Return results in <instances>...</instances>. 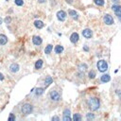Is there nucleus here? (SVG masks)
I'll return each mask as SVG.
<instances>
[{
	"mask_svg": "<svg viewBox=\"0 0 121 121\" xmlns=\"http://www.w3.org/2000/svg\"><path fill=\"white\" fill-rule=\"evenodd\" d=\"M82 35H83V37H84V38L90 39V38L92 37V35H93V32H92V30H91V29H89V28H85L84 30H82Z\"/></svg>",
	"mask_w": 121,
	"mask_h": 121,
	"instance_id": "1a4fd4ad",
	"label": "nucleus"
},
{
	"mask_svg": "<svg viewBox=\"0 0 121 121\" xmlns=\"http://www.w3.org/2000/svg\"><path fill=\"white\" fill-rule=\"evenodd\" d=\"M18 70H19V65H18L17 64H12V65H11V66H10V71H11L12 73H16V72H18Z\"/></svg>",
	"mask_w": 121,
	"mask_h": 121,
	"instance_id": "f8f14e48",
	"label": "nucleus"
},
{
	"mask_svg": "<svg viewBox=\"0 0 121 121\" xmlns=\"http://www.w3.org/2000/svg\"><path fill=\"white\" fill-rule=\"evenodd\" d=\"M73 120L74 121H81V115L80 113H75L73 116Z\"/></svg>",
	"mask_w": 121,
	"mask_h": 121,
	"instance_id": "5701e85b",
	"label": "nucleus"
},
{
	"mask_svg": "<svg viewBox=\"0 0 121 121\" xmlns=\"http://www.w3.org/2000/svg\"><path fill=\"white\" fill-rule=\"evenodd\" d=\"M68 13H69V15H70V16H71L73 19H75V20H77V19L79 18V16H78V13L76 12V11H73V10H69Z\"/></svg>",
	"mask_w": 121,
	"mask_h": 121,
	"instance_id": "2eb2a0df",
	"label": "nucleus"
},
{
	"mask_svg": "<svg viewBox=\"0 0 121 121\" xmlns=\"http://www.w3.org/2000/svg\"><path fill=\"white\" fill-rule=\"evenodd\" d=\"M112 1H113V2H114V3H117V2L119 1V0H112Z\"/></svg>",
	"mask_w": 121,
	"mask_h": 121,
	"instance_id": "72a5a7b5",
	"label": "nucleus"
},
{
	"mask_svg": "<svg viewBox=\"0 0 121 121\" xmlns=\"http://www.w3.org/2000/svg\"><path fill=\"white\" fill-rule=\"evenodd\" d=\"M88 105H89V108L92 111H97L99 108V106H100L99 99L97 98V97H91L88 100Z\"/></svg>",
	"mask_w": 121,
	"mask_h": 121,
	"instance_id": "f257e3e1",
	"label": "nucleus"
},
{
	"mask_svg": "<svg viewBox=\"0 0 121 121\" xmlns=\"http://www.w3.org/2000/svg\"><path fill=\"white\" fill-rule=\"evenodd\" d=\"M44 88H41V87H39V88H36L35 94H36V96H41V95L44 93Z\"/></svg>",
	"mask_w": 121,
	"mask_h": 121,
	"instance_id": "4be33fe9",
	"label": "nucleus"
},
{
	"mask_svg": "<svg viewBox=\"0 0 121 121\" xmlns=\"http://www.w3.org/2000/svg\"><path fill=\"white\" fill-rule=\"evenodd\" d=\"M38 1H39L40 3H44V2H45V0H38Z\"/></svg>",
	"mask_w": 121,
	"mask_h": 121,
	"instance_id": "473e14b6",
	"label": "nucleus"
},
{
	"mask_svg": "<svg viewBox=\"0 0 121 121\" xmlns=\"http://www.w3.org/2000/svg\"><path fill=\"white\" fill-rule=\"evenodd\" d=\"M97 66L98 71H99V72H102V73H103V72H106L107 69H108V65H107V63L105 62L104 60H98L97 64Z\"/></svg>",
	"mask_w": 121,
	"mask_h": 121,
	"instance_id": "f03ea898",
	"label": "nucleus"
},
{
	"mask_svg": "<svg viewBox=\"0 0 121 121\" xmlns=\"http://www.w3.org/2000/svg\"><path fill=\"white\" fill-rule=\"evenodd\" d=\"M112 10L113 11V12L115 13V15L119 18H121V6L119 5H113L112 7Z\"/></svg>",
	"mask_w": 121,
	"mask_h": 121,
	"instance_id": "39448f33",
	"label": "nucleus"
},
{
	"mask_svg": "<svg viewBox=\"0 0 121 121\" xmlns=\"http://www.w3.org/2000/svg\"><path fill=\"white\" fill-rule=\"evenodd\" d=\"M52 49H53V45H52V44H48V45L45 47V49H44V53H45V54H49V53L52 51Z\"/></svg>",
	"mask_w": 121,
	"mask_h": 121,
	"instance_id": "aec40b11",
	"label": "nucleus"
},
{
	"mask_svg": "<svg viewBox=\"0 0 121 121\" xmlns=\"http://www.w3.org/2000/svg\"><path fill=\"white\" fill-rule=\"evenodd\" d=\"M52 82H53L52 78H51L50 76H48V77H46V78H45V80H44V86H45V87H47V86H49Z\"/></svg>",
	"mask_w": 121,
	"mask_h": 121,
	"instance_id": "f3484780",
	"label": "nucleus"
},
{
	"mask_svg": "<svg viewBox=\"0 0 121 121\" xmlns=\"http://www.w3.org/2000/svg\"><path fill=\"white\" fill-rule=\"evenodd\" d=\"M42 38L40 37V36H34L33 38H32V43L35 44V45H40L41 44H42Z\"/></svg>",
	"mask_w": 121,
	"mask_h": 121,
	"instance_id": "9b49d317",
	"label": "nucleus"
},
{
	"mask_svg": "<svg viewBox=\"0 0 121 121\" xmlns=\"http://www.w3.org/2000/svg\"><path fill=\"white\" fill-rule=\"evenodd\" d=\"M79 38H80L79 34H78L77 32H74V33H72L71 36H70V41H71L73 44H76V43L79 41Z\"/></svg>",
	"mask_w": 121,
	"mask_h": 121,
	"instance_id": "9d476101",
	"label": "nucleus"
},
{
	"mask_svg": "<svg viewBox=\"0 0 121 121\" xmlns=\"http://www.w3.org/2000/svg\"><path fill=\"white\" fill-rule=\"evenodd\" d=\"M7 42H8L7 36L4 35V34H0V44H1V45H4V44H7Z\"/></svg>",
	"mask_w": 121,
	"mask_h": 121,
	"instance_id": "ddd939ff",
	"label": "nucleus"
},
{
	"mask_svg": "<svg viewBox=\"0 0 121 121\" xmlns=\"http://www.w3.org/2000/svg\"><path fill=\"white\" fill-rule=\"evenodd\" d=\"M86 69H87V65H86L85 64H81V65H79V70H80L81 72H84Z\"/></svg>",
	"mask_w": 121,
	"mask_h": 121,
	"instance_id": "412c9836",
	"label": "nucleus"
},
{
	"mask_svg": "<svg viewBox=\"0 0 121 121\" xmlns=\"http://www.w3.org/2000/svg\"><path fill=\"white\" fill-rule=\"evenodd\" d=\"M57 18H58V20L64 22L66 19V12L64 11H59L57 12Z\"/></svg>",
	"mask_w": 121,
	"mask_h": 121,
	"instance_id": "423d86ee",
	"label": "nucleus"
},
{
	"mask_svg": "<svg viewBox=\"0 0 121 121\" xmlns=\"http://www.w3.org/2000/svg\"><path fill=\"white\" fill-rule=\"evenodd\" d=\"M11 20H12V19H11V17H6V19H5V22L8 24V23H10V22H11Z\"/></svg>",
	"mask_w": 121,
	"mask_h": 121,
	"instance_id": "c85d7f7f",
	"label": "nucleus"
},
{
	"mask_svg": "<svg viewBox=\"0 0 121 121\" xmlns=\"http://www.w3.org/2000/svg\"><path fill=\"white\" fill-rule=\"evenodd\" d=\"M83 49H84L85 51H88V50H89V48H88V46H86V45H84V47H83Z\"/></svg>",
	"mask_w": 121,
	"mask_h": 121,
	"instance_id": "2f4dec72",
	"label": "nucleus"
},
{
	"mask_svg": "<svg viewBox=\"0 0 121 121\" xmlns=\"http://www.w3.org/2000/svg\"><path fill=\"white\" fill-rule=\"evenodd\" d=\"M100 81H101L102 82L106 83V82H108V81H111V77H110V75H108V74H105V75L101 76V78H100Z\"/></svg>",
	"mask_w": 121,
	"mask_h": 121,
	"instance_id": "4468645a",
	"label": "nucleus"
},
{
	"mask_svg": "<svg viewBox=\"0 0 121 121\" xmlns=\"http://www.w3.org/2000/svg\"><path fill=\"white\" fill-rule=\"evenodd\" d=\"M104 23L106 25H113V18L110 14H105L104 16Z\"/></svg>",
	"mask_w": 121,
	"mask_h": 121,
	"instance_id": "0eeeda50",
	"label": "nucleus"
},
{
	"mask_svg": "<svg viewBox=\"0 0 121 121\" xmlns=\"http://www.w3.org/2000/svg\"><path fill=\"white\" fill-rule=\"evenodd\" d=\"M14 2L17 6H23L24 5V1L23 0H14Z\"/></svg>",
	"mask_w": 121,
	"mask_h": 121,
	"instance_id": "a878e982",
	"label": "nucleus"
},
{
	"mask_svg": "<svg viewBox=\"0 0 121 121\" xmlns=\"http://www.w3.org/2000/svg\"><path fill=\"white\" fill-rule=\"evenodd\" d=\"M52 120H57V121H59L60 118H59L58 116H53V117H52Z\"/></svg>",
	"mask_w": 121,
	"mask_h": 121,
	"instance_id": "c756f323",
	"label": "nucleus"
},
{
	"mask_svg": "<svg viewBox=\"0 0 121 121\" xmlns=\"http://www.w3.org/2000/svg\"><path fill=\"white\" fill-rule=\"evenodd\" d=\"M63 51H64V47L62 45H56L55 46V53L60 54V53H62Z\"/></svg>",
	"mask_w": 121,
	"mask_h": 121,
	"instance_id": "6ab92c4d",
	"label": "nucleus"
},
{
	"mask_svg": "<svg viewBox=\"0 0 121 121\" xmlns=\"http://www.w3.org/2000/svg\"><path fill=\"white\" fill-rule=\"evenodd\" d=\"M86 118L89 119V120H90V119H94V118H95V114H94V113H87V114H86Z\"/></svg>",
	"mask_w": 121,
	"mask_h": 121,
	"instance_id": "bb28decb",
	"label": "nucleus"
},
{
	"mask_svg": "<svg viewBox=\"0 0 121 121\" xmlns=\"http://www.w3.org/2000/svg\"><path fill=\"white\" fill-rule=\"evenodd\" d=\"M32 110H33V107H32V105H30V104H28V103H27V104H24V105L22 106V109H21L22 113H23L24 114H26V115L29 114V113L32 112Z\"/></svg>",
	"mask_w": 121,
	"mask_h": 121,
	"instance_id": "7ed1b4c3",
	"label": "nucleus"
},
{
	"mask_svg": "<svg viewBox=\"0 0 121 121\" xmlns=\"http://www.w3.org/2000/svg\"><path fill=\"white\" fill-rule=\"evenodd\" d=\"M49 96H50V98H51L53 101H59V100L60 99V95L57 91H55V90H52V91L50 92Z\"/></svg>",
	"mask_w": 121,
	"mask_h": 121,
	"instance_id": "20e7f679",
	"label": "nucleus"
},
{
	"mask_svg": "<svg viewBox=\"0 0 121 121\" xmlns=\"http://www.w3.org/2000/svg\"><path fill=\"white\" fill-rule=\"evenodd\" d=\"M4 80V76L2 73H0V81H3Z\"/></svg>",
	"mask_w": 121,
	"mask_h": 121,
	"instance_id": "7c9ffc66",
	"label": "nucleus"
},
{
	"mask_svg": "<svg viewBox=\"0 0 121 121\" xmlns=\"http://www.w3.org/2000/svg\"><path fill=\"white\" fill-rule=\"evenodd\" d=\"M119 96H120V98H121V94H119Z\"/></svg>",
	"mask_w": 121,
	"mask_h": 121,
	"instance_id": "c9c22d12",
	"label": "nucleus"
},
{
	"mask_svg": "<svg viewBox=\"0 0 121 121\" xmlns=\"http://www.w3.org/2000/svg\"><path fill=\"white\" fill-rule=\"evenodd\" d=\"M34 26H35V28H44V23L42 22V21H40V20H36L35 22H34Z\"/></svg>",
	"mask_w": 121,
	"mask_h": 121,
	"instance_id": "dca6fc26",
	"label": "nucleus"
},
{
	"mask_svg": "<svg viewBox=\"0 0 121 121\" xmlns=\"http://www.w3.org/2000/svg\"><path fill=\"white\" fill-rule=\"evenodd\" d=\"M2 24V19H0V25Z\"/></svg>",
	"mask_w": 121,
	"mask_h": 121,
	"instance_id": "f704fd0d",
	"label": "nucleus"
},
{
	"mask_svg": "<svg viewBox=\"0 0 121 121\" xmlns=\"http://www.w3.org/2000/svg\"><path fill=\"white\" fill-rule=\"evenodd\" d=\"M95 1V4L97 5V6H103L104 5V0H94Z\"/></svg>",
	"mask_w": 121,
	"mask_h": 121,
	"instance_id": "b1692460",
	"label": "nucleus"
},
{
	"mask_svg": "<svg viewBox=\"0 0 121 121\" xmlns=\"http://www.w3.org/2000/svg\"><path fill=\"white\" fill-rule=\"evenodd\" d=\"M88 76H89L90 79H95V78H96V72H95L94 70H91V71L89 72Z\"/></svg>",
	"mask_w": 121,
	"mask_h": 121,
	"instance_id": "393cba45",
	"label": "nucleus"
},
{
	"mask_svg": "<svg viewBox=\"0 0 121 121\" xmlns=\"http://www.w3.org/2000/svg\"><path fill=\"white\" fill-rule=\"evenodd\" d=\"M64 121H70L71 120V116H70V110L69 109H65L64 111V117H63Z\"/></svg>",
	"mask_w": 121,
	"mask_h": 121,
	"instance_id": "6e6552de",
	"label": "nucleus"
},
{
	"mask_svg": "<svg viewBox=\"0 0 121 121\" xmlns=\"http://www.w3.org/2000/svg\"><path fill=\"white\" fill-rule=\"evenodd\" d=\"M43 66V60H38L35 63V68L36 69H41Z\"/></svg>",
	"mask_w": 121,
	"mask_h": 121,
	"instance_id": "a211bd4d",
	"label": "nucleus"
},
{
	"mask_svg": "<svg viewBox=\"0 0 121 121\" xmlns=\"http://www.w3.org/2000/svg\"><path fill=\"white\" fill-rule=\"evenodd\" d=\"M8 120H9V121H13V120H15V116L13 115V113H11V114H10V117H9Z\"/></svg>",
	"mask_w": 121,
	"mask_h": 121,
	"instance_id": "cd10ccee",
	"label": "nucleus"
}]
</instances>
